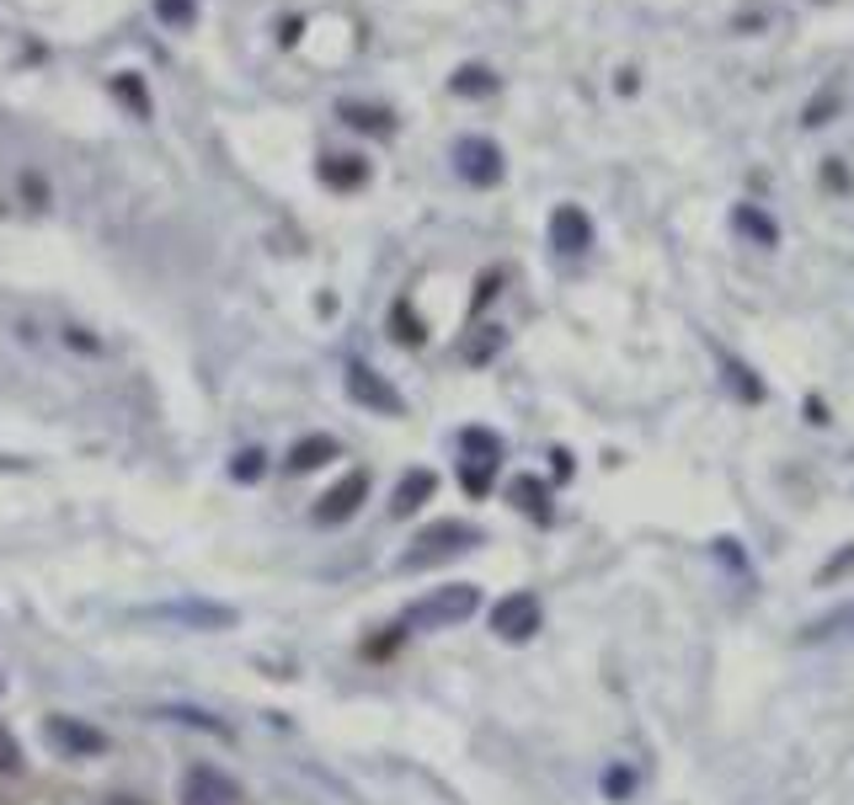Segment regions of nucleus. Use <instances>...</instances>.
I'll use <instances>...</instances> for the list:
<instances>
[{
  "instance_id": "obj_10",
  "label": "nucleus",
  "mask_w": 854,
  "mask_h": 805,
  "mask_svg": "<svg viewBox=\"0 0 854 805\" xmlns=\"http://www.w3.org/2000/svg\"><path fill=\"white\" fill-rule=\"evenodd\" d=\"M321 182L331 192H353V187L369 182V161H358V155H327L321 161Z\"/></svg>"
},
{
  "instance_id": "obj_24",
  "label": "nucleus",
  "mask_w": 854,
  "mask_h": 805,
  "mask_svg": "<svg viewBox=\"0 0 854 805\" xmlns=\"http://www.w3.org/2000/svg\"><path fill=\"white\" fill-rule=\"evenodd\" d=\"M22 768V746H16V737L0 726V774H16Z\"/></svg>"
},
{
  "instance_id": "obj_19",
  "label": "nucleus",
  "mask_w": 854,
  "mask_h": 805,
  "mask_svg": "<svg viewBox=\"0 0 854 805\" xmlns=\"http://www.w3.org/2000/svg\"><path fill=\"white\" fill-rule=\"evenodd\" d=\"M155 16H161L166 27L188 33V27L197 22V0H155Z\"/></svg>"
},
{
  "instance_id": "obj_25",
  "label": "nucleus",
  "mask_w": 854,
  "mask_h": 805,
  "mask_svg": "<svg viewBox=\"0 0 854 805\" xmlns=\"http://www.w3.org/2000/svg\"><path fill=\"white\" fill-rule=\"evenodd\" d=\"M833 107H839V91H823V97L806 107V128H823V118H828Z\"/></svg>"
},
{
  "instance_id": "obj_12",
  "label": "nucleus",
  "mask_w": 854,
  "mask_h": 805,
  "mask_svg": "<svg viewBox=\"0 0 854 805\" xmlns=\"http://www.w3.org/2000/svg\"><path fill=\"white\" fill-rule=\"evenodd\" d=\"M336 118L353 128H364V133H395V113L391 107H369V102H336Z\"/></svg>"
},
{
  "instance_id": "obj_1",
  "label": "nucleus",
  "mask_w": 854,
  "mask_h": 805,
  "mask_svg": "<svg viewBox=\"0 0 854 805\" xmlns=\"http://www.w3.org/2000/svg\"><path fill=\"white\" fill-rule=\"evenodd\" d=\"M475 609H481V592L470 582H455V587H438L422 603H411L406 609V629H449V624H464Z\"/></svg>"
},
{
  "instance_id": "obj_21",
  "label": "nucleus",
  "mask_w": 854,
  "mask_h": 805,
  "mask_svg": "<svg viewBox=\"0 0 854 805\" xmlns=\"http://www.w3.org/2000/svg\"><path fill=\"white\" fill-rule=\"evenodd\" d=\"M497 347H502V331H497V325H486V331H475V342L464 347V363H486Z\"/></svg>"
},
{
  "instance_id": "obj_26",
  "label": "nucleus",
  "mask_w": 854,
  "mask_h": 805,
  "mask_svg": "<svg viewBox=\"0 0 854 805\" xmlns=\"http://www.w3.org/2000/svg\"><path fill=\"white\" fill-rule=\"evenodd\" d=\"M726 373H731V384H737V395H748V400H759L764 395V384L753 379L748 369H737V363H726Z\"/></svg>"
},
{
  "instance_id": "obj_8",
  "label": "nucleus",
  "mask_w": 854,
  "mask_h": 805,
  "mask_svg": "<svg viewBox=\"0 0 854 805\" xmlns=\"http://www.w3.org/2000/svg\"><path fill=\"white\" fill-rule=\"evenodd\" d=\"M550 246H556V256H583L592 246V219L577 203H561L550 214Z\"/></svg>"
},
{
  "instance_id": "obj_14",
  "label": "nucleus",
  "mask_w": 854,
  "mask_h": 805,
  "mask_svg": "<svg viewBox=\"0 0 854 805\" xmlns=\"http://www.w3.org/2000/svg\"><path fill=\"white\" fill-rule=\"evenodd\" d=\"M342 448H336V437H305V443H294V453H289V470L294 475H310V470H321L327 459H336Z\"/></svg>"
},
{
  "instance_id": "obj_11",
  "label": "nucleus",
  "mask_w": 854,
  "mask_h": 805,
  "mask_svg": "<svg viewBox=\"0 0 854 805\" xmlns=\"http://www.w3.org/2000/svg\"><path fill=\"white\" fill-rule=\"evenodd\" d=\"M433 491H438V475H433V470H411V475L395 486L391 512H395V518H406V512H417V507H422Z\"/></svg>"
},
{
  "instance_id": "obj_7",
  "label": "nucleus",
  "mask_w": 854,
  "mask_h": 805,
  "mask_svg": "<svg viewBox=\"0 0 854 805\" xmlns=\"http://www.w3.org/2000/svg\"><path fill=\"white\" fill-rule=\"evenodd\" d=\"M347 395H353L358 406L380 411V417H400V411H406V400H400V395H395V389L374 369H364V363H353V369H347Z\"/></svg>"
},
{
  "instance_id": "obj_13",
  "label": "nucleus",
  "mask_w": 854,
  "mask_h": 805,
  "mask_svg": "<svg viewBox=\"0 0 854 805\" xmlns=\"http://www.w3.org/2000/svg\"><path fill=\"white\" fill-rule=\"evenodd\" d=\"M731 225H737L748 241H759L764 251L780 246V230H775V219H769L764 208H753V203H737V208H731Z\"/></svg>"
},
{
  "instance_id": "obj_20",
  "label": "nucleus",
  "mask_w": 854,
  "mask_h": 805,
  "mask_svg": "<svg viewBox=\"0 0 854 805\" xmlns=\"http://www.w3.org/2000/svg\"><path fill=\"white\" fill-rule=\"evenodd\" d=\"M828 635H854V609H839V614H828V619L806 624V640H828Z\"/></svg>"
},
{
  "instance_id": "obj_16",
  "label": "nucleus",
  "mask_w": 854,
  "mask_h": 805,
  "mask_svg": "<svg viewBox=\"0 0 854 805\" xmlns=\"http://www.w3.org/2000/svg\"><path fill=\"white\" fill-rule=\"evenodd\" d=\"M449 91H455V97H492V91H497V75H492L486 64H464V69H455Z\"/></svg>"
},
{
  "instance_id": "obj_22",
  "label": "nucleus",
  "mask_w": 854,
  "mask_h": 805,
  "mask_svg": "<svg viewBox=\"0 0 854 805\" xmlns=\"http://www.w3.org/2000/svg\"><path fill=\"white\" fill-rule=\"evenodd\" d=\"M630 790H636V774H630V768H609V774H603V795H609V801H625Z\"/></svg>"
},
{
  "instance_id": "obj_30",
  "label": "nucleus",
  "mask_w": 854,
  "mask_h": 805,
  "mask_svg": "<svg viewBox=\"0 0 854 805\" xmlns=\"http://www.w3.org/2000/svg\"><path fill=\"white\" fill-rule=\"evenodd\" d=\"M257 470H263V453H241L235 475H241V481H257Z\"/></svg>"
},
{
  "instance_id": "obj_23",
  "label": "nucleus",
  "mask_w": 854,
  "mask_h": 805,
  "mask_svg": "<svg viewBox=\"0 0 854 805\" xmlns=\"http://www.w3.org/2000/svg\"><path fill=\"white\" fill-rule=\"evenodd\" d=\"M161 614H166V619H197V624H230V614H219V609H193V603H188V609H182V603H177V609H161Z\"/></svg>"
},
{
  "instance_id": "obj_17",
  "label": "nucleus",
  "mask_w": 854,
  "mask_h": 805,
  "mask_svg": "<svg viewBox=\"0 0 854 805\" xmlns=\"http://www.w3.org/2000/svg\"><path fill=\"white\" fill-rule=\"evenodd\" d=\"M513 501H519V512H528V518H550V491H545L534 475L513 481Z\"/></svg>"
},
{
  "instance_id": "obj_28",
  "label": "nucleus",
  "mask_w": 854,
  "mask_h": 805,
  "mask_svg": "<svg viewBox=\"0 0 854 805\" xmlns=\"http://www.w3.org/2000/svg\"><path fill=\"white\" fill-rule=\"evenodd\" d=\"M395 325H400V331H406V336H400V342H411V347H417V342H422V325H417V315L406 310V305H395Z\"/></svg>"
},
{
  "instance_id": "obj_2",
  "label": "nucleus",
  "mask_w": 854,
  "mask_h": 805,
  "mask_svg": "<svg viewBox=\"0 0 854 805\" xmlns=\"http://www.w3.org/2000/svg\"><path fill=\"white\" fill-rule=\"evenodd\" d=\"M460 448H464V491L470 496H486L492 491V475H497V464H502V443L492 433H481V427H470V433H460Z\"/></svg>"
},
{
  "instance_id": "obj_5",
  "label": "nucleus",
  "mask_w": 854,
  "mask_h": 805,
  "mask_svg": "<svg viewBox=\"0 0 854 805\" xmlns=\"http://www.w3.org/2000/svg\"><path fill=\"white\" fill-rule=\"evenodd\" d=\"M364 496H369V475L364 470H353V475H342L336 486H331L321 501H316V523L321 528H336V523H347L358 507H364Z\"/></svg>"
},
{
  "instance_id": "obj_4",
  "label": "nucleus",
  "mask_w": 854,
  "mask_h": 805,
  "mask_svg": "<svg viewBox=\"0 0 854 805\" xmlns=\"http://www.w3.org/2000/svg\"><path fill=\"white\" fill-rule=\"evenodd\" d=\"M475 545H481V528H470V523H433V528H422V534H417V545H411L406 565H428V560L460 555V550H475Z\"/></svg>"
},
{
  "instance_id": "obj_29",
  "label": "nucleus",
  "mask_w": 854,
  "mask_h": 805,
  "mask_svg": "<svg viewBox=\"0 0 854 805\" xmlns=\"http://www.w3.org/2000/svg\"><path fill=\"white\" fill-rule=\"evenodd\" d=\"M823 182L839 187V192H850V171H844V161H823Z\"/></svg>"
},
{
  "instance_id": "obj_18",
  "label": "nucleus",
  "mask_w": 854,
  "mask_h": 805,
  "mask_svg": "<svg viewBox=\"0 0 854 805\" xmlns=\"http://www.w3.org/2000/svg\"><path fill=\"white\" fill-rule=\"evenodd\" d=\"M113 91H118V102L139 113V118H150V91H144V80L139 75H113Z\"/></svg>"
},
{
  "instance_id": "obj_3",
  "label": "nucleus",
  "mask_w": 854,
  "mask_h": 805,
  "mask_svg": "<svg viewBox=\"0 0 854 805\" xmlns=\"http://www.w3.org/2000/svg\"><path fill=\"white\" fill-rule=\"evenodd\" d=\"M455 171L470 187H497L502 182V150L481 133H464V139H455Z\"/></svg>"
},
{
  "instance_id": "obj_27",
  "label": "nucleus",
  "mask_w": 854,
  "mask_h": 805,
  "mask_svg": "<svg viewBox=\"0 0 854 805\" xmlns=\"http://www.w3.org/2000/svg\"><path fill=\"white\" fill-rule=\"evenodd\" d=\"M839 576H854V545L850 550H839V555L823 565V582H839Z\"/></svg>"
},
{
  "instance_id": "obj_15",
  "label": "nucleus",
  "mask_w": 854,
  "mask_h": 805,
  "mask_svg": "<svg viewBox=\"0 0 854 805\" xmlns=\"http://www.w3.org/2000/svg\"><path fill=\"white\" fill-rule=\"evenodd\" d=\"M49 737H54V742H65L69 752H102V746H107L102 731H86V726H75V720H65V715L49 726Z\"/></svg>"
},
{
  "instance_id": "obj_9",
  "label": "nucleus",
  "mask_w": 854,
  "mask_h": 805,
  "mask_svg": "<svg viewBox=\"0 0 854 805\" xmlns=\"http://www.w3.org/2000/svg\"><path fill=\"white\" fill-rule=\"evenodd\" d=\"M235 784L219 774V768H208V763H193L188 774H182V805H235Z\"/></svg>"
},
{
  "instance_id": "obj_6",
  "label": "nucleus",
  "mask_w": 854,
  "mask_h": 805,
  "mask_svg": "<svg viewBox=\"0 0 854 805\" xmlns=\"http://www.w3.org/2000/svg\"><path fill=\"white\" fill-rule=\"evenodd\" d=\"M539 629V598H528V592H508L497 609H492V635H502V640H528Z\"/></svg>"
}]
</instances>
